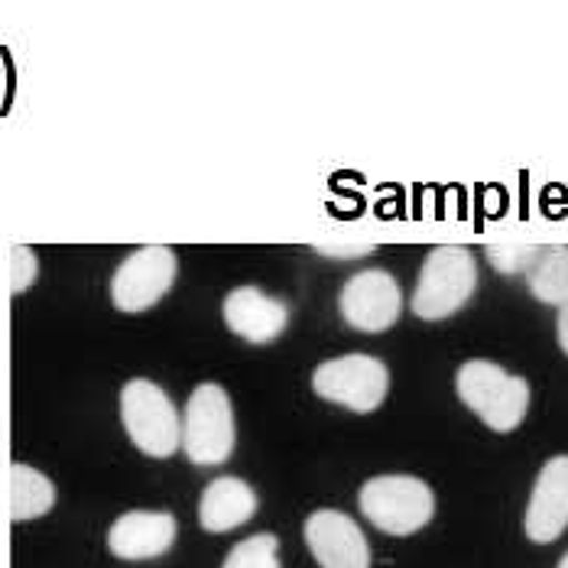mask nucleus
Segmentation results:
<instances>
[{
    "instance_id": "obj_14",
    "label": "nucleus",
    "mask_w": 568,
    "mask_h": 568,
    "mask_svg": "<svg viewBox=\"0 0 568 568\" xmlns=\"http://www.w3.org/2000/svg\"><path fill=\"white\" fill-rule=\"evenodd\" d=\"M52 507H55V484L33 465H13L10 468V520L13 524L40 520Z\"/></svg>"
},
{
    "instance_id": "obj_13",
    "label": "nucleus",
    "mask_w": 568,
    "mask_h": 568,
    "mask_svg": "<svg viewBox=\"0 0 568 568\" xmlns=\"http://www.w3.org/2000/svg\"><path fill=\"white\" fill-rule=\"evenodd\" d=\"M257 514V490L247 481L224 475L202 490L199 524L205 532H231Z\"/></svg>"
},
{
    "instance_id": "obj_11",
    "label": "nucleus",
    "mask_w": 568,
    "mask_h": 568,
    "mask_svg": "<svg viewBox=\"0 0 568 568\" xmlns=\"http://www.w3.org/2000/svg\"><path fill=\"white\" fill-rule=\"evenodd\" d=\"M175 532H179V526H175L173 514L131 510L111 524L108 549H111V556H118L124 562H146V559H160L173 549Z\"/></svg>"
},
{
    "instance_id": "obj_17",
    "label": "nucleus",
    "mask_w": 568,
    "mask_h": 568,
    "mask_svg": "<svg viewBox=\"0 0 568 568\" xmlns=\"http://www.w3.org/2000/svg\"><path fill=\"white\" fill-rule=\"evenodd\" d=\"M536 257H539V244H490L487 247L490 266L500 270V273H507V276L526 273Z\"/></svg>"
},
{
    "instance_id": "obj_3",
    "label": "nucleus",
    "mask_w": 568,
    "mask_h": 568,
    "mask_svg": "<svg viewBox=\"0 0 568 568\" xmlns=\"http://www.w3.org/2000/svg\"><path fill=\"white\" fill-rule=\"evenodd\" d=\"M478 290V263L468 247L445 244L436 247L423 270L413 293V312L426 322H442L455 315Z\"/></svg>"
},
{
    "instance_id": "obj_21",
    "label": "nucleus",
    "mask_w": 568,
    "mask_h": 568,
    "mask_svg": "<svg viewBox=\"0 0 568 568\" xmlns=\"http://www.w3.org/2000/svg\"><path fill=\"white\" fill-rule=\"evenodd\" d=\"M559 568H568V552H566V556H562V562H559Z\"/></svg>"
},
{
    "instance_id": "obj_10",
    "label": "nucleus",
    "mask_w": 568,
    "mask_h": 568,
    "mask_svg": "<svg viewBox=\"0 0 568 568\" xmlns=\"http://www.w3.org/2000/svg\"><path fill=\"white\" fill-rule=\"evenodd\" d=\"M568 526V455H556L542 465L532 484L524 529L529 542H556Z\"/></svg>"
},
{
    "instance_id": "obj_8",
    "label": "nucleus",
    "mask_w": 568,
    "mask_h": 568,
    "mask_svg": "<svg viewBox=\"0 0 568 568\" xmlns=\"http://www.w3.org/2000/svg\"><path fill=\"white\" fill-rule=\"evenodd\" d=\"M338 308L354 332L377 335L396 325L403 312V290L387 270H361L342 286Z\"/></svg>"
},
{
    "instance_id": "obj_19",
    "label": "nucleus",
    "mask_w": 568,
    "mask_h": 568,
    "mask_svg": "<svg viewBox=\"0 0 568 568\" xmlns=\"http://www.w3.org/2000/svg\"><path fill=\"white\" fill-rule=\"evenodd\" d=\"M315 251L332 261H357V257H367L374 244L371 241H318Z\"/></svg>"
},
{
    "instance_id": "obj_20",
    "label": "nucleus",
    "mask_w": 568,
    "mask_h": 568,
    "mask_svg": "<svg viewBox=\"0 0 568 568\" xmlns=\"http://www.w3.org/2000/svg\"><path fill=\"white\" fill-rule=\"evenodd\" d=\"M556 332H559V345L568 354V300L559 306V322H556Z\"/></svg>"
},
{
    "instance_id": "obj_15",
    "label": "nucleus",
    "mask_w": 568,
    "mask_h": 568,
    "mask_svg": "<svg viewBox=\"0 0 568 568\" xmlns=\"http://www.w3.org/2000/svg\"><path fill=\"white\" fill-rule=\"evenodd\" d=\"M529 293L546 306H562L568 300V247H539V257L524 273Z\"/></svg>"
},
{
    "instance_id": "obj_16",
    "label": "nucleus",
    "mask_w": 568,
    "mask_h": 568,
    "mask_svg": "<svg viewBox=\"0 0 568 568\" xmlns=\"http://www.w3.org/2000/svg\"><path fill=\"white\" fill-rule=\"evenodd\" d=\"M221 568H280V539L273 532L247 536L224 556Z\"/></svg>"
},
{
    "instance_id": "obj_5",
    "label": "nucleus",
    "mask_w": 568,
    "mask_h": 568,
    "mask_svg": "<svg viewBox=\"0 0 568 568\" xmlns=\"http://www.w3.org/2000/svg\"><path fill=\"white\" fill-rule=\"evenodd\" d=\"M121 419L131 442L150 458H170L182 445V423L173 399L153 381L136 377L121 390Z\"/></svg>"
},
{
    "instance_id": "obj_2",
    "label": "nucleus",
    "mask_w": 568,
    "mask_h": 568,
    "mask_svg": "<svg viewBox=\"0 0 568 568\" xmlns=\"http://www.w3.org/2000/svg\"><path fill=\"white\" fill-rule=\"evenodd\" d=\"M361 514L390 536H413L436 517L433 487L413 475H377L357 494Z\"/></svg>"
},
{
    "instance_id": "obj_18",
    "label": "nucleus",
    "mask_w": 568,
    "mask_h": 568,
    "mask_svg": "<svg viewBox=\"0 0 568 568\" xmlns=\"http://www.w3.org/2000/svg\"><path fill=\"white\" fill-rule=\"evenodd\" d=\"M37 273H40V261H37L33 247L13 244V247H10V293H13V296L27 293V290L37 283Z\"/></svg>"
},
{
    "instance_id": "obj_4",
    "label": "nucleus",
    "mask_w": 568,
    "mask_h": 568,
    "mask_svg": "<svg viewBox=\"0 0 568 568\" xmlns=\"http://www.w3.org/2000/svg\"><path fill=\"white\" fill-rule=\"evenodd\" d=\"M182 448L192 465L215 468L234 452V409L219 384H199L182 416Z\"/></svg>"
},
{
    "instance_id": "obj_9",
    "label": "nucleus",
    "mask_w": 568,
    "mask_h": 568,
    "mask_svg": "<svg viewBox=\"0 0 568 568\" xmlns=\"http://www.w3.org/2000/svg\"><path fill=\"white\" fill-rule=\"evenodd\" d=\"M303 536L318 568H371L367 536L342 510H315L306 517Z\"/></svg>"
},
{
    "instance_id": "obj_7",
    "label": "nucleus",
    "mask_w": 568,
    "mask_h": 568,
    "mask_svg": "<svg viewBox=\"0 0 568 568\" xmlns=\"http://www.w3.org/2000/svg\"><path fill=\"white\" fill-rule=\"evenodd\" d=\"M175 270H179V261L163 244H150V247L133 251L131 257L118 266V273L111 280V303L121 312H131V315L153 308L173 290Z\"/></svg>"
},
{
    "instance_id": "obj_12",
    "label": "nucleus",
    "mask_w": 568,
    "mask_h": 568,
    "mask_svg": "<svg viewBox=\"0 0 568 568\" xmlns=\"http://www.w3.org/2000/svg\"><path fill=\"white\" fill-rule=\"evenodd\" d=\"M224 325L251 342V345H270L276 342L290 325V308L283 300L266 296L257 286H237L224 296Z\"/></svg>"
},
{
    "instance_id": "obj_1",
    "label": "nucleus",
    "mask_w": 568,
    "mask_h": 568,
    "mask_svg": "<svg viewBox=\"0 0 568 568\" xmlns=\"http://www.w3.org/2000/svg\"><path fill=\"white\" fill-rule=\"evenodd\" d=\"M455 387L462 403L494 433H514L529 409V384L524 377L507 374L494 361H465L458 367Z\"/></svg>"
},
{
    "instance_id": "obj_6",
    "label": "nucleus",
    "mask_w": 568,
    "mask_h": 568,
    "mask_svg": "<svg viewBox=\"0 0 568 568\" xmlns=\"http://www.w3.org/2000/svg\"><path fill=\"white\" fill-rule=\"evenodd\" d=\"M312 390L351 413H374L387 399L390 371L381 357H371V354L332 357L315 367Z\"/></svg>"
}]
</instances>
